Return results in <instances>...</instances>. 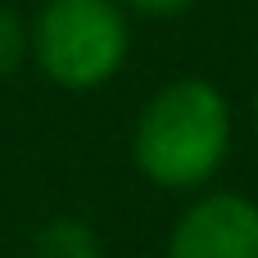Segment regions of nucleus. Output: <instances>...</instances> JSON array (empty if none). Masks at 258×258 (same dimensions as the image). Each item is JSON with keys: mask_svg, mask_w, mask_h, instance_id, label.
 Wrapping results in <instances>:
<instances>
[{"mask_svg": "<svg viewBox=\"0 0 258 258\" xmlns=\"http://www.w3.org/2000/svg\"><path fill=\"white\" fill-rule=\"evenodd\" d=\"M132 54V14L118 0H45L27 23V59L73 95L109 86Z\"/></svg>", "mask_w": 258, "mask_h": 258, "instance_id": "2", "label": "nucleus"}, {"mask_svg": "<svg viewBox=\"0 0 258 258\" xmlns=\"http://www.w3.org/2000/svg\"><path fill=\"white\" fill-rule=\"evenodd\" d=\"M27 258H104V240L86 218L59 213V218H45L32 231Z\"/></svg>", "mask_w": 258, "mask_h": 258, "instance_id": "4", "label": "nucleus"}, {"mask_svg": "<svg viewBox=\"0 0 258 258\" xmlns=\"http://www.w3.org/2000/svg\"><path fill=\"white\" fill-rule=\"evenodd\" d=\"M163 258H258V200L240 190H195L168 231Z\"/></svg>", "mask_w": 258, "mask_h": 258, "instance_id": "3", "label": "nucleus"}, {"mask_svg": "<svg viewBox=\"0 0 258 258\" xmlns=\"http://www.w3.org/2000/svg\"><path fill=\"white\" fill-rule=\"evenodd\" d=\"M23 63H27V23L18 18V9L0 0V82L14 77Z\"/></svg>", "mask_w": 258, "mask_h": 258, "instance_id": "5", "label": "nucleus"}, {"mask_svg": "<svg viewBox=\"0 0 258 258\" xmlns=\"http://www.w3.org/2000/svg\"><path fill=\"white\" fill-rule=\"evenodd\" d=\"M231 100L218 82L186 73L163 82L132 122V163L136 172L168 190V195H195L209 190L213 177L231 159Z\"/></svg>", "mask_w": 258, "mask_h": 258, "instance_id": "1", "label": "nucleus"}, {"mask_svg": "<svg viewBox=\"0 0 258 258\" xmlns=\"http://www.w3.org/2000/svg\"><path fill=\"white\" fill-rule=\"evenodd\" d=\"M132 18H145V23H172L181 14L195 9V0H118Z\"/></svg>", "mask_w": 258, "mask_h": 258, "instance_id": "6", "label": "nucleus"}, {"mask_svg": "<svg viewBox=\"0 0 258 258\" xmlns=\"http://www.w3.org/2000/svg\"><path fill=\"white\" fill-rule=\"evenodd\" d=\"M254 132H258V91H254Z\"/></svg>", "mask_w": 258, "mask_h": 258, "instance_id": "7", "label": "nucleus"}]
</instances>
